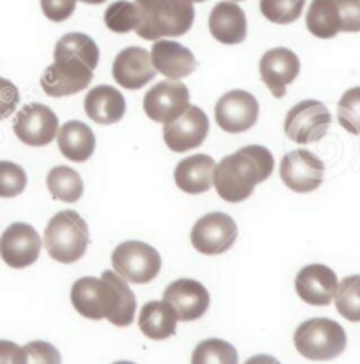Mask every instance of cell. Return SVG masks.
Masks as SVG:
<instances>
[{"mask_svg":"<svg viewBox=\"0 0 360 364\" xmlns=\"http://www.w3.org/2000/svg\"><path fill=\"white\" fill-rule=\"evenodd\" d=\"M0 364H27V352L18 343L0 340Z\"/></svg>","mask_w":360,"mask_h":364,"instance_id":"38","label":"cell"},{"mask_svg":"<svg viewBox=\"0 0 360 364\" xmlns=\"http://www.w3.org/2000/svg\"><path fill=\"white\" fill-rule=\"evenodd\" d=\"M236 347L225 340L211 338V340L200 341L192 354V364H237Z\"/></svg>","mask_w":360,"mask_h":364,"instance_id":"29","label":"cell"},{"mask_svg":"<svg viewBox=\"0 0 360 364\" xmlns=\"http://www.w3.org/2000/svg\"><path fill=\"white\" fill-rule=\"evenodd\" d=\"M337 122L350 134H360V87L350 88L337 104Z\"/></svg>","mask_w":360,"mask_h":364,"instance_id":"32","label":"cell"},{"mask_svg":"<svg viewBox=\"0 0 360 364\" xmlns=\"http://www.w3.org/2000/svg\"><path fill=\"white\" fill-rule=\"evenodd\" d=\"M84 111L95 124L113 125L124 118L127 102L120 90L109 85H99L84 97Z\"/></svg>","mask_w":360,"mask_h":364,"instance_id":"23","label":"cell"},{"mask_svg":"<svg viewBox=\"0 0 360 364\" xmlns=\"http://www.w3.org/2000/svg\"><path fill=\"white\" fill-rule=\"evenodd\" d=\"M209 132V120L206 113L197 106H188V109L170 124L164 125V141L167 148L178 154L200 146Z\"/></svg>","mask_w":360,"mask_h":364,"instance_id":"15","label":"cell"},{"mask_svg":"<svg viewBox=\"0 0 360 364\" xmlns=\"http://www.w3.org/2000/svg\"><path fill=\"white\" fill-rule=\"evenodd\" d=\"M178 326V315L165 301H150L141 308L139 329L150 340L162 341L174 336Z\"/></svg>","mask_w":360,"mask_h":364,"instance_id":"25","label":"cell"},{"mask_svg":"<svg viewBox=\"0 0 360 364\" xmlns=\"http://www.w3.org/2000/svg\"><path fill=\"white\" fill-rule=\"evenodd\" d=\"M144 113L157 124H170L190 106V92L180 80H165L144 95Z\"/></svg>","mask_w":360,"mask_h":364,"instance_id":"9","label":"cell"},{"mask_svg":"<svg viewBox=\"0 0 360 364\" xmlns=\"http://www.w3.org/2000/svg\"><path fill=\"white\" fill-rule=\"evenodd\" d=\"M151 64L167 80H183L195 70L197 60L190 50L176 41H157L151 48Z\"/></svg>","mask_w":360,"mask_h":364,"instance_id":"20","label":"cell"},{"mask_svg":"<svg viewBox=\"0 0 360 364\" xmlns=\"http://www.w3.org/2000/svg\"><path fill=\"white\" fill-rule=\"evenodd\" d=\"M339 11L341 32H360V0H334Z\"/></svg>","mask_w":360,"mask_h":364,"instance_id":"35","label":"cell"},{"mask_svg":"<svg viewBox=\"0 0 360 364\" xmlns=\"http://www.w3.org/2000/svg\"><path fill=\"white\" fill-rule=\"evenodd\" d=\"M46 183L53 199L62 200V203H77L84 191L80 174L67 166L53 167L48 173Z\"/></svg>","mask_w":360,"mask_h":364,"instance_id":"27","label":"cell"},{"mask_svg":"<svg viewBox=\"0 0 360 364\" xmlns=\"http://www.w3.org/2000/svg\"><path fill=\"white\" fill-rule=\"evenodd\" d=\"M114 364H136V363H131V361H118V363H114Z\"/></svg>","mask_w":360,"mask_h":364,"instance_id":"41","label":"cell"},{"mask_svg":"<svg viewBox=\"0 0 360 364\" xmlns=\"http://www.w3.org/2000/svg\"><path fill=\"white\" fill-rule=\"evenodd\" d=\"M157 76L151 57L144 48L129 46L116 55L113 64V77L125 90H139Z\"/></svg>","mask_w":360,"mask_h":364,"instance_id":"19","label":"cell"},{"mask_svg":"<svg viewBox=\"0 0 360 364\" xmlns=\"http://www.w3.org/2000/svg\"><path fill=\"white\" fill-rule=\"evenodd\" d=\"M244 364H281L278 361L276 358H273V355H267V354H258V355H253V358L248 359Z\"/></svg>","mask_w":360,"mask_h":364,"instance_id":"39","label":"cell"},{"mask_svg":"<svg viewBox=\"0 0 360 364\" xmlns=\"http://www.w3.org/2000/svg\"><path fill=\"white\" fill-rule=\"evenodd\" d=\"M174 308L180 322H192L202 317L209 308V292L200 282L180 278L165 289L164 299Z\"/></svg>","mask_w":360,"mask_h":364,"instance_id":"16","label":"cell"},{"mask_svg":"<svg viewBox=\"0 0 360 364\" xmlns=\"http://www.w3.org/2000/svg\"><path fill=\"white\" fill-rule=\"evenodd\" d=\"M306 0H261L263 18L278 25L294 23L302 14Z\"/></svg>","mask_w":360,"mask_h":364,"instance_id":"31","label":"cell"},{"mask_svg":"<svg viewBox=\"0 0 360 364\" xmlns=\"http://www.w3.org/2000/svg\"><path fill=\"white\" fill-rule=\"evenodd\" d=\"M27 173L21 166L0 161V198H16L27 188Z\"/></svg>","mask_w":360,"mask_h":364,"instance_id":"33","label":"cell"},{"mask_svg":"<svg viewBox=\"0 0 360 364\" xmlns=\"http://www.w3.org/2000/svg\"><path fill=\"white\" fill-rule=\"evenodd\" d=\"M299 57L288 48H273L261 58V77L274 97L287 95V87L299 76Z\"/></svg>","mask_w":360,"mask_h":364,"instance_id":"17","label":"cell"},{"mask_svg":"<svg viewBox=\"0 0 360 364\" xmlns=\"http://www.w3.org/2000/svg\"><path fill=\"white\" fill-rule=\"evenodd\" d=\"M230 2H241V0H230Z\"/></svg>","mask_w":360,"mask_h":364,"instance_id":"43","label":"cell"},{"mask_svg":"<svg viewBox=\"0 0 360 364\" xmlns=\"http://www.w3.org/2000/svg\"><path fill=\"white\" fill-rule=\"evenodd\" d=\"M141 9L136 33L146 41L185 36L195 20L192 0H133Z\"/></svg>","mask_w":360,"mask_h":364,"instance_id":"4","label":"cell"},{"mask_svg":"<svg viewBox=\"0 0 360 364\" xmlns=\"http://www.w3.org/2000/svg\"><path fill=\"white\" fill-rule=\"evenodd\" d=\"M237 237V225L225 213H209L195 222L190 232L194 248L204 255H220L232 248Z\"/></svg>","mask_w":360,"mask_h":364,"instance_id":"10","label":"cell"},{"mask_svg":"<svg viewBox=\"0 0 360 364\" xmlns=\"http://www.w3.org/2000/svg\"><path fill=\"white\" fill-rule=\"evenodd\" d=\"M214 118L222 131L229 134L246 132L257 124L258 102L250 92L230 90L218 99Z\"/></svg>","mask_w":360,"mask_h":364,"instance_id":"14","label":"cell"},{"mask_svg":"<svg viewBox=\"0 0 360 364\" xmlns=\"http://www.w3.org/2000/svg\"><path fill=\"white\" fill-rule=\"evenodd\" d=\"M90 232L84 218L72 210L55 215L44 231V247L51 259L72 264L87 254Z\"/></svg>","mask_w":360,"mask_h":364,"instance_id":"5","label":"cell"},{"mask_svg":"<svg viewBox=\"0 0 360 364\" xmlns=\"http://www.w3.org/2000/svg\"><path fill=\"white\" fill-rule=\"evenodd\" d=\"M337 280L336 273L325 264H310L297 273L295 292L304 303L313 306H327L336 296Z\"/></svg>","mask_w":360,"mask_h":364,"instance_id":"18","label":"cell"},{"mask_svg":"<svg viewBox=\"0 0 360 364\" xmlns=\"http://www.w3.org/2000/svg\"><path fill=\"white\" fill-rule=\"evenodd\" d=\"M14 134L27 146H46L57 137L58 118L48 106L39 102L27 104L14 118Z\"/></svg>","mask_w":360,"mask_h":364,"instance_id":"11","label":"cell"},{"mask_svg":"<svg viewBox=\"0 0 360 364\" xmlns=\"http://www.w3.org/2000/svg\"><path fill=\"white\" fill-rule=\"evenodd\" d=\"M23 348L27 352V364H62L58 348L48 341H31Z\"/></svg>","mask_w":360,"mask_h":364,"instance_id":"34","label":"cell"},{"mask_svg":"<svg viewBox=\"0 0 360 364\" xmlns=\"http://www.w3.org/2000/svg\"><path fill=\"white\" fill-rule=\"evenodd\" d=\"M20 104V92L16 85L6 77H0V120L11 117Z\"/></svg>","mask_w":360,"mask_h":364,"instance_id":"37","label":"cell"},{"mask_svg":"<svg viewBox=\"0 0 360 364\" xmlns=\"http://www.w3.org/2000/svg\"><path fill=\"white\" fill-rule=\"evenodd\" d=\"M306 27L315 37L332 39L341 32L339 11L334 0H313L306 13Z\"/></svg>","mask_w":360,"mask_h":364,"instance_id":"26","label":"cell"},{"mask_svg":"<svg viewBox=\"0 0 360 364\" xmlns=\"http://www.w3.org/2000/svg\"><path fill=\"white\" fill-rule=\"evenodd\" d=\"M211 36L222 44H239L246 39V14L236 2H220L209 14Z\"/></svg>","mask_w":360,"mask_h":364,"instance_id":"22","label":"cell"},{"mask_svg":"<svg viewBox=\"0 0 360 364\" xmlns=\"http://www.w3.org/2000/svg\"><path fill=\"white\" fill-rule=\"evenodd\" d=\"M53 57L55 62L40 77V87L50 97H67L88 88L100 51L90 36L72 32L58 39Z\"/></svg>","mask_w":360,"mask_h":364,"instance_id":"1","label":"cell"},{"mask_svg":"<svg viewBox=\"0 0 360 364\" xmlns=\"http://www.w3.org/2000/svg\"><path fill=\"white\" fill-rule=\"evenodd\" d=\"M114 273L129 284H150L158 277L162 267L160 254L143 241H125L111 255Z\"/></svg>","mask_w":360,"mask_h":364,"instance_id":"7","label":"cell"},{"mask_svg":"<svg viewBox=\"0 0 360 364\" xmlns=\"http://www.w3.org/2000/svg\"><path fill=\"white\" fill-rule=\"evenodd\" d=\"M43 241L31 224L16 222L0 236V257L7 266L23 269L39 259Z\"/></svg>","mask_w":360,"mask_h":364,"instance_id":"13","label":"cell"},{"mask_svg":"<svg viewBox=\"0 0 360 364\" xmlns=\"http://www.w3.org/2000/svg\"><path fill=\"white\" fill-rule=\"evenodd\" d=\"M107 28L116 33L136 32L141 23V9L131 0H118L106 9L104 14Z\"/></svg>","mask_w":360,"mask_h":364,"instance_id":"28","label":"cell"},{"mask_svg":"<svg viewBox=\"0 0 360 364\" xmlns=\"http://www.w3.org/2000/svg\"><path fill=\"white\" fill-rule=\"evenodd\" d=\"M332 117L320 100H302L295 104L285 118V134L297 144L317 143L329 131Z\"/></svg>","mask_w":360,"mask_h":364,"instance_id":"8","label":"cell"},{"mask_svg":"<svg viewBox=\"0 0 360 364\" xmlns=\"http://www.w3.org/2000/svg\"><path fill=\"white\" fill-rule=\"evenodd\" d=\"M324 173L325 166L320 157L302 148L285 155L280 166V176L283 183L299 194L317 191L324 181Z\"/></svg>","mask_w":360,"mask_h":364,"instance_id":"12","label":"cell"},{"mask_svg":"<svg viewBox=\"0 0 360 364\" xmlns=\"http://www.w3.org/2000/svg\"><path fill=\"white\" fill-rule=\"evenodd\" d=\"M57 141L62 155L72 162H87L97 146L94 131L87 124L77 120H70L62 125L58 129Z\"/></svg>","mask_w":360,"mask_h":364,"instance_id":"24","label":"cell"},{"mask_svg":"<svg viewBox=\"0 0 360 364\" xmlns=\"http://www.w3.org/2000/svg\"><path fill=\"white\" fill-rule=\"evenodd\" d=\"M192 2H204V0H192Z\"/></svg>","mask_w":360,"mask_h":364,"instance_id":"42","label":"cell"},{"mask_svg":"<svg viewBox=\"0 0 360 364\" xmlns=\"http://www.w3.org/2000/svg\"><path fill=\"white\" fill-rule=\"evenodd\" d=\"M77 0H40V7L48 20L60 23L72 16Z\"/></svg>","mask_w":360,"mask_h":364,"instance_id":"36","label":"cell"},{"mask_svg":"<svg viewBox=\"0 0 360 364\" xmlns=\"http://www.w3.org/2000/svg\"><path fill=\"white\" fill-rule=\"evenodd\" d=\"M336 308L347 321L360 322V274L347 277L337 285Z\"/></svg>","mask_w":360,"mask_h":364,"instance_id":"30","label":"cell"},{"mask_svg":"<svg viewBox=\"0 0 360 364\" xmlns=\"http://www.w3.org/2000/svg\"><path fill=\"white\" fill-rule=\"evenodd\" d=\"M217 162L213 157L197 154L180 161L174 169V181L178 188L187 194H204L213 187V176Z\"/></svg>","mask_w":360,"mask_h":364,"instance_id":"21","label":"cell"},{"mask_svg":"<svg viewBox=\"0 0 360 364\" xmlns=\"http://www.w3.org/2000/svg\"><path fill=\"white\" fill-rule=\"evenodd\" d=\"M81 2H84V4H95V6H97V4H104V2H106V0H81Z\"/></svg>","mask_w":360,"mask_h":364,"instance_id":"40","label":"cell"},{"mask_svg":"<svg viewBox=\"0 0 360 364\" xmlns=\"http://www.w3.org/2000/svg\"><path fill=\"white\" fill-rule=\"evenodd\" d=\"M294 345L310 361H330L347 348V333L330 318H311L295 329Z\"/></svg>","mask_w":360,"mask_h":364,"instance_id":"6","label":"cell"},{"mask_svg":"<svg viewBox=\"0 0 360 364\" xmlns=\"http://www.w3.org/2000/svg\"><path fill=\"white\" fill-rule=\"evenodd\" d=\"M274 159L267 148L251 144L227 155L217 164L213 187L227 203H243L253 194L255 187L273 174Z\"/></svg>","mask_w":360,"mask_h":364,"instance_id":"3","label":"cell"},{"mask_svg":"<svg viewBox=\"0 0 360 364\" xmlns=\"http://www.w3.org/2000/svg\"><path fill=\"white\" fill-rule=\"evenodd\" d=\"M70 301L83 317L92 321L107 318L118 328H127L136 317V296L129 282L114 271H104L100 278L84 277L74 282Z\"/></svg>","mask_w":360,"mask_h":364,"instance_id":"2","label":"cell"}]
</instances>
